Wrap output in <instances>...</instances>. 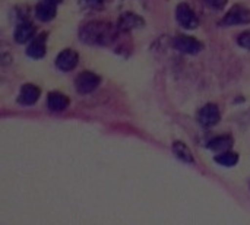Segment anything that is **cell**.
Here are the masks:
<instances>
[{
	"label": "cell",
	"instance_id": "obj_1",
	"mask_svg": "<svg viewBox=\"0 0 250 225\" xmlns=\"http://www.w3.org/2000/svg\"><path fill=\"white\" fill-rule=\"evenodd\" d=\"M119 26L110 22L92 20L85 23L79 31V38L88 45H108L117 38Z\"/></svg>",
	"mask_w": 250,
	"mask_h": 225
},
{
	"label": "cell",
	"instance_id": "obj_7",
	"mask_svg": "<svg viewBox=\"0 0 250 225\" xmlns=\"http://www.w3.org/2000/svg\"><path fill=\"white\" fill-rule=\"evenodd\" d=\"M78 61H79L78 53L72 48H66L57 56L56 66H57V69H60L63 72H70L78 66Z\"/></svg>",
	"mask_w": 250,
	"mask_h": 225
},
{
	"label": "cell",
	"instance_id": "obj_20",
	"mask_svg": "<svg viewBox=\"0 0 250 225\" xmlns=\"http://www.w3.org/2000/svg\"><path fill=\"white\" fill-rule=\"evenodd\" d=\"M47 1H50V3H53V4H60L63 0H47Z\"/></svg>",
	"mask_w": 250,
	"mask_h": 225
},
{
	"label": "cell",
	"instance_id": "obj_14",
	"mask_svg": "<svg viewBox=\"0 0 250 225\" xmlns=\"http://www.w3.org/2000/svg\"><path fill=\"white\" fill-rule=\"evenodd\" d=\"M234 141L230 135H223V136H217L214 139H211L208 142V148L215 151V152H224L229 151L233 146Z\"/></svg>",
	"mask_w": 250,
	"mask_h": 225
},
{
	"label": "cell",
	"instance_id": "obj_5",
	"mask_svg": "<svg viewBox=\"0 0 250 225\" xmlns=\"http://www.w3.org/2000/svg\"><path fill=\"white\" fill-rule=\"evenodd\" d=\"M174 47L183 54H198L202 51L204 44L201 41H198L195 37L180 34L174 38Z\"/></svg>",
	"mask_w": 250,
	"mask_h": 225
},
{
	"label": "cell",
	"instance_id": "obj_3",
	"mask_svg": "<svg viewBox=\"0 0 250 225\" xmlns=\"http://www.w3.org/2000/svg\"><path fill=\"white\" fill-rule=\"evenodd\" d=\"M100 82H101V78L97 73L85 70L76 76L75 88L79 94H91L92 91H95L98 88Z\"/></svg>",
	"mask_w": 250,
	"mask_h": 225
},
{
	"label": "cell",
	"instance_id": "obj_18",
	"mask_svg": "<svg viewBox=\"0 0 250 225\" xmlns=\"http://www.w3.org/2000/svg\"><path fill=\"white\" fill-rule=\"evenodd\" d=\"M237 42L240 47L246 48V50H250V31H246V32H242L237 38Z\"/></svg>",
	"mask_w": 250,
	"mask_h": 225
},
{
	"label": "cell",
	"instance_id": "obj_6",
	"mask_svg": "<svg viewBox=\"0 0 250 225\" xmlns=\"http://www.w3.org/2000/svg\"><path fill=\"white\" fill-rule=\"evenodd\" d=\"M221 119V114H220V108L217 104H205L199 113H198V122L199 124H202L204 127H212L215 126Z\"/></svg>",
	"mask_w": 250,
	"mask_h": 225
},
{
	"label": "cell",
	"instance_id": "obj_8",
	"mask_svg": "<svg viewBox=\"0 0 250 225\" xmlns=\"http://www.w3.org/2000/svg\"><path fill=\"white\" fill-rule=\"evenodd\" d=\"M41 95V89L34 85V83H25L22 85L19 95H18V102L22 105H32L38 101Z\"/></svg>",
	"mask_w": 250,
	"mask_h": 225
},
{
	"label": "cell",
	"instance_id": "obj_10",
	"mask_svg": "<svg viewBox=\"0 0 250 225\" xmlns=\"http://www.w3.org/2000/svg\"><path fill=\"white\" fill-rule=\"evenodd\" d=\"M144 25H145V20H144L139 15H136V13H133V12H125V13H122L117 26H119L122 31H132V29L141 28V26H144Z\"/></svg>",
	"mask_w": 250,
	"mask_h": 225
},
{
	"label": "cell",
	"instance_id": "obj_12",
	"mask_svg": "<svg viewBox=\"0 0 250 225\" xmlns=\"http://www.w3.org/2000/svg\"><path fill=\"white\" fill-rule=\"evenodd\" d=\"M13 37H15V41L16 42L23 44V42H26V41H29V40H32L35 37V26L31 22L23 20V22H21L16 26Z\"/></svg>",
	"mask_w": 250,
	"mask_h": 225
},
{
	"label": "cell",
	"instance_id": "obj_17",
	"mask_svg": "<svg viewBox=\"0 0 250 225\" xmlns=\"http://www.w3.org/2000/svg\"><path fill=\"white\" fill-rule=\"evenodd\" d=\"M104 0H79L81 7L83 9H91V10H100L104 7Z\"/></svg>",
	"mask_w": 250,
	"mask_h": 225
},
{
	"label": "cell",
	"instance_id": "obj_4",
	"mask_svg": "<svg viewBox=\"0 0 250 225\" xmlns=\"http://www.w3.org/2000/svg\"><path fill=\"white\" fill-rule=\"evenodd\" d=\"M176 19L186 29H195L199 25V19L195 10L188 3H180L176 7Z\"/></svg>",
	"mask_w": 250,
	"mask_h": 225
},
{
	"label": "cell",
	"instance_id": "obj_15",
	"mask_svg": "<svg viewBox=\"0 0 250 225\" xmlns=\"http://www.w3.org/2000/svg\"><path fill=\"white\" fill-rule=\"evenodd\" d=\"M173 152H174V155H176L179 160H182L183 163L193 164V154H192V151L188 148V145L183 143L182 141H176V142L173 143Z\"/></svg>",
	"mask_w": 250,
	"mask_h": 225
},
{
	"label": "cell",
	"instance_id": "obj_19",
	"mask_svg": "<svg viewBox=\"0 0 250 225\" xmlns=\"http://www.w3.org/2000/svg\"><path fill=\"white\" fill-rule=\"evenodd\" d=\"M227 1L229 0H205V3L209 6V7H212V9H223L226 4H227Z\"/></svg>",
	"mask_w": 250,
	"mask_h": 225
},
{
	"label": "cell",
	"instance_id": "obj_11",
	"mask_svg": "<svg viewBox=\"0 0 250 225\" xmlns=\"http://www.w3.org/2000/svg\"><path fill=\"white\" fill-rule=\"evenodd\" d=\"M69 105V98L62 94V92H50L47 97V107L53 113H60L64 111Z\"/></svg>",
	"mask_w": 250,
	"mask_h": 225
},
{
	"label": "cell",
	"instance_id": "obj_13",
	"mask_svg": "<svg viewBox=\"0 0 250 225\" xmlns=\"http://www.w3.org/2000/svg\"><path fill=\"white\" fill-rule=\"evenodd\" d=\"M56 7L57 4H53L47 0L41 1L37 4L35 7V16L41 20V22H48L56 16Z\"/></svg>",
	"mask_w": 250,
	"mask_h": 225
},
{
	"label": "cell",
	"instance_id": "obj_16",
	"mask_svg": "<svg viewBox=\"0 0 250 225\" xmlns=\"http://www.w3.org/2000/svg\"><path fill=\"white\" fill-rule=\"evenodd\" d=\"M215 163H218L223 167H234L239 163V155L231 151H224L215 157Z\"/></svg>",
	"mask_w": 250,
	"mask_h": 225
},
{
	"label": "cell",
	"instance_id": "obj_2",
	"mask_svg": "<svg viewBox=\"0 0 250 225\" xmlns=\"http://www.w3.org/2000/svg\"><path fill=\"white\" fill-rule=\"evenodd\" d=\"M221 23L224 26H234V25H246L250 23V9L242 4L233 6L223 18Z\"/></svg>",
	"mask_w": 250,
	"mask_h": 225
},
{
	"label": "cell",
	"instance_id": "obj_9",
	"mask_svg": "<svg viewBox=\"0 0 250 225\" xmlns=\"http://www.w3.org/2000/svg\"><path fill=\"white\" fill-rule=\"evenodd\" d=\"M45 41H47V34L45 32H41V34L35 35L31 40V42H29V45L26 48V54L29 57H32V59L44 57V54H45Z\"/></svg>",
	"mask_w": 250,
	"mask_h": 225
}]
</instances>
